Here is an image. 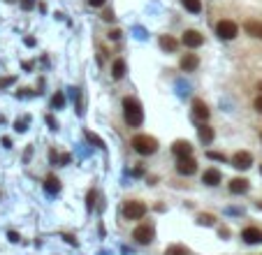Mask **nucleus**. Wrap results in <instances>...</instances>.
Segmentation results:
<instances>
[{
  "mask_svg": "<svg viewBox=\"0 0 262 255\" xmlns=\"http://www.w3.org/2000/svg\"><path fill=\"white\" fill-rule=\"evenodd\" d=\"M241 28H244V33L250 37V40L262 42V19L260 17H246Z\"/></svg>",
  "mask_w": 262,
  "mask_h": 255,
  "instance_id": "obj_5",
  "label": "nucleus"
},
{
  "mask_svg": "<svg viewBox=\"0 0 262 255\" xmlns=\"http://www.w3.org/2000/svg\"><path fill=\"white\" fill-rule=\"evenodd\" d=\"M241 239H244L246 243H262V230L260 227H246L244 232H241Z\"/></svg>",
  "mask_w": 262,
  "mask_h": 255,
  "instance_id": "obj_15",
  "label": "nucleus"
},
{
  "mask_svg": "<svg viewBox=\"0 0 262 255\" xmlns=\"http://www.w3.org/2000/svg\"><path fill=\"white\" fill-rule=\"evenodd\" d=\"M213 31L216 35L223 40V42H232V40H237L239 33H241V26L239 21H234L232 17H220L213 21Z\"/></svg>",
  "mask_w": 262,
  "mask_h": 255,
  "instance_id": "obj_1",
  "label": "nucleus"
},
{
  "mask_svg": "<svg viewBox=\"0 0 262 255\" xmlns=\"http://www.w3.org/2000/svg\"><path fill=\"white\" fill-rule=\"evenodd\" d=\"M250 190V181L244 179V176H237V179H232L230 181V193L232 195H244Z\"/></svg>",
  "mask_w": 262,
  "mask_h": 255,
  "instance_id": "obj_14",
  "label": "nucleus"
},
{
  "mask_svg": "<svg viewBox=\"0 0 262 255\" xmlns=\"http://www.w3.org/2000/svg\"><path fill=\"white\" fill-rule=\"evenodd\" d=\"M181 44L188 49H197L204 44V35H202L200 31H195V28H186V31L181 33Z\"/></svg>",
  "mask_w": 262,
  "mask_h": 255,
  "instance_id": "obj_6",
  "label": "nucleus"
},
{
  "mask_svg": "<svg viewBox=\"0 0 262 255\" xmlns=\"http://www.w3.org/2000/svg\"><path fill=\"white\" fill-rule=\"evenodd\" d=\"M123 121L128 128H140L144 123V111L142 104L135 97H123Z\"/></svg>",
  "mask_w": 262,
  "mask_h": 255,
  "instance_id": "obj_2",
  "label": "nucleus"
},
{
  "mask_svg": "<svg viewBox=\"0 0 262 255\" xmlns=\"http://www.w3.org/2000/svg\"><path fill=\"white\" fill-rule=\"evenodd\" d=\"M130 146H133V151L140 153V156H153V153L158 151L156 137H149V135H135L133 140H130Z\"/></svg>",
  "mask_w": 262,
  "mask_h": 255,
  "instance_id": "obj_3",
  "label": "nucleus"
},
{
  "mask_svg": "<svg viewBox=\"0 0 262 255\" xmlns=\"http://www.w3.org/2000/svg\"><path fill=\"white\" fill-rule=\"evenodd\" d=\"M197 135H200V140L204 142V144H211L213 142V128L207 125V123H202V125L197 128Z\"/></svg>",
  "mask_w": 262,
  "mask_h": 255,
  "instance_id": "obj_19",
  "label": "nucleus"
},
{
  "mask_svg": "<svg viewBox=\"0 0 262 255\" xmlns=\"http://www.w3.org/2000/svg\"><path fill=\"white\" fill-rule=\"evenodd\" d=\"M44 190H47V193H49L51 197H54V195L61 193V181H58V179H56L54 174H49L47 179H44Z\"/></svg>",
  "mask_w": 262,
  "mask_h": 255,
  "instance_id": "obj_17",
  "label": "nucleus"
},
{
  "mask_svg": "<svg viewBox=\"0 0 262 255\" xmlns=\"http://www.w3.org/2000/svg\"><path fill=\"white\" fill-rule=\"evenodd\" d=\"M153 237H156V230H153L149 223H144V225H140V227H135V232H133V239L137 243H142V246H147V243H151L153 241Z\"/></svg>",
  "mask_w": 262,
  "mask_h": 255,
  "instance_id": "obj_7",
  "label": "nucleus"
},
{
  "mask_svg": "<svg viewBox=\"0 0 262 255\" xmlns=\"http://www.w3.org/2000/svg\"><path fill=\"white\" fill-rule=\"evenodd\" d=\"M223 181V174H220V170H216V167H209V170H204V174H202V183L204 186H218V183Z\"/></svg>",
  "mask_w": 262,
  "mask_h": 255,
  "instance_id": "obj_13",
  "label": "nucleus"
},
{
  "mask_svg": "<svg viewBox=\"0 0 262 255\" xmlns=\"http://www.w3.org/2000/svg\"><path fill=\"white\" fill-rule=\"evenodd\" d=\"M250 165H253V156L248 151H237L232 156V167H237V170H248Z\"/></svg>",
  "mask_w": 262,
  "mask_h": 255,
  "instance_id": "obj_10",
  "label": "nucleus"
},
{
  "mask_svg": "<svg viewBox=\"0 0 262 255\" xmlns=\"http://www.w3.org/2000/svg\"><path fill=\"white\" fill-rule=\"evenodd\" d=\"M260 172H262V165H260Z\"/></svg>",
  "mask_w": 262,
  "mask_h": 255,
  "instance_id": "obj_33",
  "label": "nucleus"
},
{
  "mask_svg": "<svg viewBox=\"0 0 262 255\" xmlns=\"http://www.w3.org/2000/svg\"><path fill=\"white\" fill-rule=\"evenodd\" d=\"M7 237H10V241H14V243L19 241V234H17V232H7Z\"/></svg>",
  "mask_w": 262,
  "mask_h": 255,
  "instance_id": "obj_30",
  "label": "nucleus"
},
{
  "mask_svg": "<svg viewBox=\"0 0 262 255\" xmlns=\"http://www.w3.org/2000/svg\"><path fill=\"white\" fill-rule=\"evenodd\" d=\"M51 107H54V109H56V107H63V95H61V93H56V95H54V100H51Z\"/></svg>",
  "mask_w": 262,
  "mask_h": 255,
  "instance_id": "obj_25",
  "label": "nucleus"
},
{
  "mask_svg": "<svg viewBox=\"0 0 262 255\" xmlns=\"http://www.w3.org/2000/svg\"><path fill=\"white\" fill-rule=\"evenodd\" d=\"M177 172L181 176H190L197 172V160L193 156H186V158H177Z\"/></svg>",
  "mask_w": 262,
  "mask_h": 255,
  "instance_id": "obj_8",
  "label": "nucleus"
},
{
  "mask_svg": "<svg viewBox=\"0 0 262 255\" xmlns=\"http://www.w3.org/2000/svg\"><path fill=\"white\" fill-rule=\"evenodd\" d=\"M179 67H181L183 72H195L197 67H200V56L188 51V54L181 56V61H179Z\"/></svg>",
  "mask_w": 262,
  "mask_h": 255,
  "instance_id": "obj_9",
  "label": "nucleus"
},
{
  "mask_svg": "<svg viewBox=\"0 0 262 255\" xmlns=\"http://www.w3.org/2000/svg\"><path fill=\"white\" fill-rule=\"evenodd\" d=\"M193 116H195L200 123H207L209 116H211V111H209L207 102L204 100H193Z\"/></svg>",
  "mask_w": 262,
  "mask_h": 255,
  "instance_id": "obj_11",
  "label": "nucleus"
},
{
  "mask_svg": "<svg viewBox=\"0 0 262 255\" xmlns=\"http://www.w3.org/2000/svg\"><path fill=\"white\" fill-rule=\"evenodd\" d=\"M213 220L216 218H213L211 213H200V216H197V223L200 225H213Z\"/></svg>",
  "mask_w": 262,
  "mask_h": 255,
  "instance_id": "obj_22",
  "label": "nucleus"
},
{
  "mask_svg": "<svg viewBox=\"0 0 262 255\" xmlns=\"http://www.w3.org/2000/svg\"><path fill=\"white\" fill-rule=\"evenodd\" d=\"M255 91H257V93H262V79H257V81H255Z\"/></svg>",
  "mask_w": 262,
  "mask_h": 255,
  "instance_id": "obj_32",
  "label": "nucleus"
},
{
  "mask_svg": "<svg viewBox=\"0 0 262 255\" xmlns=\"http://www.w3.org/2000/svg\"><path fill=\"white\" fill-rule=\"evenodd\" d=\"M160 47L165 49V51H170V54H174L179 49V42L174 40L172 35H160Z\"/></svg>",
  "mask_w": 262,
  "mask_h": 255,
  "instance_id": "obj_18",
  "label": "nucleus"
},
{
  "mask_svg": "<svg viewBox=\"0 0 262 255\" xmlns=\"http://www.w3.org/2000/svg\"><path fill=\"white\" fill-rule=\"evenodd\" d=\"M165 255H188V248L186 246H167Z\"/></svg>",
  "mask_w": 262,
  "mask_h": 255,
  "instance_id": "obj_21",
  "label": "nucleus"
},
{
  "mask_svg": "<svg viewBox=\"0 0 262 255\" xmlns=\"http://www.w3.org/2000/svg\"><path fill=\"white\" fill-rule=\"evenodd\" d=\"M47 123L51 125V130H56V121H54V116H47Z\"/></svg>",
  "mask_w": 262,
  "mask_h": 255,
  "instance_id": "obj_31",
  "label": "nucleus"
},
{
  "mask_svg": "<svg viewBox=\"0 0 262 255\" xmlns=\"http://www.w3.org/2000/svg\"><path fill=\"white\" fill-rule=\"evenodd\" d=\"M33 5H35V0H21V7H24V10H31Z\"/></svg>",
  "mask_w": 262,
  "mask_h": 255,
  "instance_id": "obj_28",
  "label": "nucleus"
},
{
  "mask_svg": "<svg viewBox=\"0 0 262 255\" xmlns=\"http://www.w3.org/2000/svg\"><path fill=\"white\" fill-rule=\"evenodd\" d=\"M104 3H107V0H88V5L91 7H102Z\"/></svg>",
  "mask_w": 262,
  "mask_h": 255,
  "instance_id": "obj_29",
  "label": "nucleus"
},
{
  "mask_svg": "<svg viewBox=\"0 0 262 255\" xmlns=\"http://www.w3.org/2000/svg\"><path fill=\"white\" fill-rule=\"evenodd\" d=\"M147 204L140 200H128L125 204H123V218L125 220H142L144 216H147Z\"/></svg>",
  "mask_w": 262,
  "mask_h": 255,
  "instance_id": "obj_4",
  "label": "nucleus"
},
{
  "mask_svg": "<svg viewBox=\"0 0 262 255\" xmlns=\"http://www.w3.org/2000/svg\"><path fill=\"white\" fill-rule=\"evenodd\" d=\"M260 140H262V133H260Z\"/></svg>",
  "mask_w": 262,
  "mask_h": 255,
  "instance_id": "obj_34",
  "label": "nucleus"
},
{
  "mask_svg": "<svg viewBox=\"0 0 262 255\" xmlns=\"http://www.w3.org/2000/svg\"><path fill=\"white\" fill-rule=\"evenodd\" d=\"M107 35H109V40H114V42H116V40H121V31H118V28L109 31V33H107Z\"/></svg>",
  "mask_w": 262,
  "mask_h": 255,
  "instance_id": "obj_26",
  "label": "nucleus"
},
{
  "mask_svg": "<svg viewBox=\"0 0 262 255\" xmlns=\"http://www.w3.org/2000/svg\"><path fill=\"white\" fill-rule=\"evenodd\" d=\"M207 156H209V158H211V160H218V163H225V160H227V156H225V153H218V151H209Z\"/></svg>",
  "mask_w": 262,
  "mask_h": 255,
  "instance_id": "obj_23",
  "label": "nucleus"
},
{
  "mask_svg": "<svg viewBox=\"0 0 262 255\" xmlns=\"http://www.w3.org/2000/svg\"><path fill=\"white\" fill-rule=\"evenodd\" d=\"M125 72H128V65H125V61L123 58H116L114 63H111V79H123L125 77Z\"/></svg>",
  "mask_w": 262,
  "mask_h": 255,
  "instance_id": "obj_16",
  "label": "nucleus"
},
{
  "mask_svg": "<svg viewBox=\"0 0 262 255\" xmlns=\"http://www.w3.org/2000/svg\"><path fill=\"white\" fill-rule=\"evenodd\" d=\"M253 109H255L257 114H262V93H257L255 100H253Z\"/></svg>",
  "mask_w": 262,
  "mask_h": 255,
  "instance_id": "obj_24",
  "label": "nucleus"
},
{
  "mask_svg": "<svg viewBox=\"0 0 262 255\" xmlns=\"http://www.w3.org/2000/svg\"><path fill=\"white\" fill-rule=\"evenodd\" d=\"M183 5V10H188L190 14H200L202 12V0H179Z\"/></svg>",
  "mask_w": 262,
  "mask_h": 255,
  "instance_id": "obj_20",
  "label": "nucleus"
},
{
  "mask_svg": "<svg viewBox=\"0 0 262 255\" xmlns=\"http://www.w3.org/2000/svg\"><path fill=\"white\" fill-rule=\"evenodd\" d=\"M172 153L177 158H186V156H193V144L188 140H177L172 144Z\"/></svg>",
  "mask_w": 262,
  "mask_h": 255,
  "instance_id": "obj_12",
  "label": "nucleus"
},
{
  "mask_svg": "<svg viewBox=\"0 0 262 255\" xmlns=\"http://www.w3.org/2000/svg\"><path fill=\"white\" fill-rule=\"evenodd\" d=\"M102 19H104V21H114V12H111V10H104Z\"/></svg>",
  "mask_w": 262,
  "mask_h": 255,
  "instance_id": "obj_27",
  "label": "nucleus"
}]
</instances>
